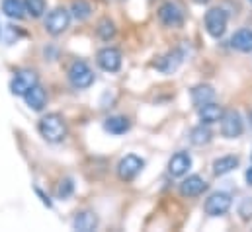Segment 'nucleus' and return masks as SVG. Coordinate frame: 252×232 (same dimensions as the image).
<instances>
[{
    "instance_id": "nucleus-7",
    "label": "nucleus",
    "mask_w": 252,
    "mask_h": 232,
    "mask_svg": "<svg viewBox=\"0 0 252 232\" xmlns=\"http://www.w3.org/2000/svg\"><path fill=\"white\" fill-rule=\"evenodd\" d=\"M231 205H233L231 195L225 193V191H217V193H211V195L205 199L203 209H205V213H207L209 217H221V215L229 213Z\"/></svg>"
},
{
    "instance_id": "nucleus-4",
    "label": "nucleus",
    "mask_w": 252,
    "mask_h": 232,
    "mask_svg": "<svg viewBox=\"0 0 252 232\" xmlns=\"http://www.w3.org/2000/svg\"><path fill=\"white\" fill-rule=\"evenodd\" d=\"M35 84H39V78H37V72L35 70H18L10 82V92L14 96H24L28 90H32Z\"/></svg>"
},
{
    "instance_id": "nucleus-27",
    "label": "nucleus",
    "mask_w": 252,
    "mask_h": 232,
    "mask_svg": "<svg viewBox=\"0 0 252 232\" xmlns=\"http://www.w3.org/2000/svg\"><path fill=\"white\" fill-rule=\"evenodd\" d=\"M239 215H241L243 221H251L252 219V197H247V199L241 201V205H239Z\"/></svg>"
},
{
    "instance_id": "nucleus-21",
    "label": "nucleus",
    "mask_w": 252,
    "mask_h": 232,
    "mask_svg": "<svg viewBox=\"0 0 252 232\" xmlns=\"http://www.w3.org/2000/svg\"><path fill=\"white\" fill-rule=\"evenodd\" d=\"M129 127H131V123H129V119L124 116L108 117V119L104 121V129H106L108 133H112V135H124V133L129 131Z\"/></svg>"
},
{
    "instance_id": "nucleus-2",
    "label": "nucleus",
    "mask_w": 252,
    "mask_h": 232,
    "mask_svg": "<svg viewBox=\"0 0 252 232\" xmlns=\"http://www.w3.org/2000/svg\"><path fill=\"white\" fill-rule=\"evenodd\" d=\"M68 82L76 88V90H84L90 88L94 84V72L92 68L84 62V60H74L68 66Z\"/></svg>"
},
{
    "instance_id": "nucleus-5",
    "label": "nucleus",
    "mask_w": 252,
    "mask_h": 232,
    "mask_svg": "<svg viewBox=\"0 0 252 232\" xmlns=\"http://www.w3.org/2000/svg\"><path fill=\"white\" fill-rule=\"evenodd\" d=\"M70 24V12L66 8H55L45 18V31L49 35H61Z\"/></svg>"
},
{
    "instance_id": "nucleus-24",
    "label": "nucleus",
    "mask_w": 252,
    "mask_h": 232,
    "mask_svg": "<svg viewBox=\"0 0 252 232\" xmlns=\"http://www.w3.org/2000/svg\"><path fill=\"white\" fill-rule=\"evenodd\" d=\"M96 33H98V37H100L102 41H110V39H114V37H116L118 29H116V24H114L110 18H104V20H100V22H98Z\"/></svg>"
},
{
    "instance_id": "nucleus-20",
    "label": "nucleus",
    "mask_w": 252,
    "mask_h": 232,
    "mask_svg": "<svg viewBox=\"0 0 252 232\" xmlns=\"http://www.w3.org/2000/svg\"><path fill=\"white\" fill-rule=\"evenodd\" d=\"M211 139H213V133L209 131V127L205 123H201L189 131V143L193 146H203V145L211 143Z\"/></svg>"
},
{
    "instance_id": "nucleus-17",
    "label": "nucleus",
    "mask_w": 252,
    "mask_h": 232,
    "mask_svg": "<svg viewBox=\"0 0 252 232\" xmlns=\"http://www.w3.org/2000/svg\"><path fill=\"white\" fill-rule=\"evenodd\" d=\"M189 96H191L193 106L199 108V106H203V104L215 100V90H213V86H209V84H197V86L191 88V94H189Z\"/></svg>"
},
{
    "instance_id": "nucleus-16",
    "label": "nucleus",
    "mask_w": 252,
    "mask_h": 232,
    "mask_svg": "<svg viewBox=\"0 0 252 232\" xmlns=\"http://www.w3.org/2000/svg\"><path fill=\"white\" fill-rule=\"evenodd\" d=\"M197 116L201 119V123L213 125V123L221 121V117H223V108L217 106V104H213V102H207V104H203V106L197 108Z\"/></svg>"
},
{
    "instance_id": "nucleus-6",
    "label": "nucleus",
    "mask_w": 252,
    "mask_h": 232,
    "mask_svg": "<svg viewBox=\"0 0 252 232\" xmlns=\"http://www.w3.org/2000/svg\"><path fill=\"white\" fill-rule=\"evenodd\" d=\"M158 20L164 28H182L184 26V12L176 2H164L158 8Z\"/></svg>"
},
{
    "instance_id": "nucleus-28",
    "label": "nucleus",
    "mask_w": 252,
    "mask_h": 232,
    "mask_svg": "<svg viewBox=\"0 0 252 232\" xmlns=\"http://www.w3.org/2000/svg\"><path fill=\"white\" fill-rule=\"evenodd\" d=\"M35 193L39 195V199H41V203H43L45 207H49V209L53 207V201H51V199H49V197H47V195H45V193H43V191H41L39 187H35Z\"/></svg>"
},
{
    "instance_id": "nucleus-13",
    "label": "nucleus",
    "mask_w": 252,
    "mask_h": 232,
    "mask_svg": "<svg viewBox=\"0 0 252 232\" xmlns=\"http://www.w3.org/2000/svg\"><path fill=\"white\" fill-rule=\"evenodd\" d=\"M98 215L92 211H80L72 219V229L78 232H92L98 229Z\"/></svg>"
},
{
    "instance_id": "nucleus-32",
    "label": "nucleus",
    "mask_w": 252,
    "mask_h": 232,
    "mask_svg": "<svg viewBox=\"0 0 252 232\" xmlns=\"http://www.w3.org/2000/svg\"><path fill=\"white\" fill-rule=\"evenodd\" d=\"M249 2H251V4H252V0H249Z\"/></svg>"
},
{
    "instance_id": "nucleus-9",
    "label": "nucleus",
    "mask_w": 252,
    "mask_h": 232,
    "mask_svg": "<svg viewBox=\"0 0 252 232\" xmlns=\"http://www.w3.org/2000/svg\"><path fill=\"white\" fill-rule=\"evenodd\" d=\"M184 58H186V49L182 45V47H178V49H174V51L157 58L155 60V68L158 72H162V74H172V72L178 70V66L184 62Z\"/></svg>"
},
{
    "instance_id": "nucleus-31",
    "label": "nucleus",
    "mask_w": 252,
    "mask_h": 232,
    "mask_svg": "<svg viewBox=\"0 0 252 232\" xmlns=\"http://www.w3.org/2000/svg\"><path fill=\"white\" fill-rule=\"evenodd\" d=\"M251 127H252V114H251Z\"/></svg>"
},
{
    "instance_id": "nucleus-29",
    "label": "nucleus",
    "mask_w": 252,
    "mask_h": 232,
    "mask_svg": "<svg viewBox=\"0 0 252 232\" xmlns=\"http://www.w3.org/2000/svg\"><path fill=\"white\" fill-rule=\"evenodd\" d=\"M247 181H249V185H252V166L247 170Z\"/></svg>"
},
{
    "instance_id": "nucleus-1",
    "label": "nucleus",
    "mask_w": 252,
    "mask_h": 232,
    "mask_svg": "<svg viewBox=\"0 0 252 232\" xmlns=\"http://www.w3.org/2000/svg\"><path fill=\"white\" fill-rule=\"evenodd\" d=\"M37 129H39V135L47 143H53V145L63 143L66 137V121L59 114H47L45 117H41Z\"/></svg>"
},
{
    "instance_id": "nucleus-30",
    "label": "nucleus",
    "mask_w": 252,
    "mask_h": 232,
    "mask_svg": "<svg viewBox=\"0 0 252 232\" xmlns=\"http://www.w3.org/2000/svg\"><path fill=\"white\" fill-rule=\"evenodd\" d=\"M193 2H195V4H207L209 0H193Z\"/></svg>"
},
{
    "instance_id": "nucleus-12",
    "label": "nucleus",
    "mask_w": 252,
    "mask_h": 232,
    "mask_svg": "<svg viewBox=\"0 0 252 232\" xmlns=\"http://www.w3.org/2000/svg\"><path fill=\"white\" fill-rule=\"evenodd\" d=\"M207 189V181L201 175H189L180 183V195L184 197H197Z\"/></svg>"
},
{
    "instance_id": "nucleus-18",
    "label": "nucleus",
    "mask_w": 252,
    "mask_h": 232,
    "mask_svg": "<svg viewBox=\"0 0 252 232\" xmlns=\"http://www.w3.org/2000/svg\"><path fill=\"white\" fill-rule=\"evenodd\" d=\"M231 47L241 51V53H251L252 51V29H239L231 37Z\"/></svg>"
},
{
    "instance_id": "nucleus-19",
    "label": "nucleus",
    "mask_w": 252,
    "mask_h": 232,
    "mask_svg": "<svg viewBox=\"0 0 252 232\" xmlns=\"http://www.w3.org/2000/svg\"><path fill=\"white\" fill-rule=\"evenodd\" d=\"M239 156H235V154H227V156H221V158H217L215 162H213V174L215 175H225L229 174V172H233L237 166H239Z\"/></svg>"
},
{
    "instance_id": "nucleus-10",
    "label": "nucleus",
    "mask_w": 252,
    "mask_h": 232,
    "mask_svg": "<svg viewBox=\"0 0 252 232\" xmlns=\"http://www.w3.org/2000/svg\"><path fill=\"white\" fill-rule=\"evenodd\" d=\"M98 66L106 72H118L122 68V53L116 47H104L96 55Z\"/></svg>"
},
{
    "instance_id": "nucleus-11",
    "label": "nucleus",
    "mask_w": 252,
    "mask_h": 232,
    "mask_svg": "<svg viewBox=\"0 0 252 232\" xmlns=\"http://www.w3.org/2000/svg\"><path fill=\"white\" fill-rule=\"evenodd\" d=\"M143 166H145V162L139 156L127 154L126 158H122L120 164H118V175L124 181H131V179H135L139 175V172L143 170Z\"/></svg>"
},
{
    "instance_id": "nucleus-15",
    "label": "nucleus",
    "mask_w": 252,
    "mask_h": 232,
    "mask_svg": "<svg viewBox=\"0 0 252 232\" xmlns=\"http://www.w3.org/2000/svg\"><path fill=\"white\" fill-rule=\"evenodd\" d=\"M24 100H26V104H28L33 112H41V110L45 108V104H47V92H45L39 84H35L32 90H28V92L24 94Z\"/></svg>"
},
{
    "instance_id": "nucleus-26",
    "label": "nucleus",
    "mask_w": 252,
    "mask_h": 232,
    "mask_svg": "<svg viewBox=\"0 0 252 232\" xmlns=\"http://www.w3.org/2000/svg\"><path fill=\"white\" fill-rule=\"evenodd\" d=\"M72 191H74V183H72V179L70 177H64L59 181V185H57V197L59 199H66V197H70L72 195Z\"/></svg>"
},
{
    "instance_id": "nucleus-3",
    "label": "nucleus",
    "mask_w": 252,
    "mask_h": 232,
    "mask_svg": "<svg viewBox=\"0 0 252 232\" xmlns=\"http://www.w3.org/2000/svg\"><path fill=\"white\" fill-rule=\"evenodd\" d=\"M227 12L223 8H211L205 12V29L211 37L219 39L227 31Z\"/></svg>"
},
{
    "instance_id": "nucleus-25",
    "label": "nucleus",
    "mask_w": 252,
    "mask_h": 232,
    "mask_svg": "<svg viewBox=\"0 0 252 232\" xmlns=\"http://www.w3.org/2000/svg\"><path fill=\"white\" fill-rule=\"evenodd\" d=\"M24 8H26L28 16L41 18L45 12V0H24Z\"/></svg>"
},
{
    "instance_id": "nucleus-8",
    "label": "nucleus",
    "mask_w": 252,
    "mask_h": 232,
    "mask_svg": "<svg viewBox=\"0 0 252 232\" xmlns=\"http://www.w3.org/2000/svg\"><path fill=\"white\" fill-rule=\"evenodd\" d=\"M245 131V123H243V117L239 112L231 110V112H223L221 117V135L225 139H237L241 137Z\"/></svg>"
},
{
    "instance_id": "nucleus-22",
    "label": "nucleus",
    "mask_w": 252,
    "mask_h": 232,
    "mask_svg": "<svg viewBox=\"0 0 252 232\" xmlns=\"http://www.w3.org/2000/svg\"><path fill=\"white\" fill-rule=\"evenodd\" d=\"M2 12L12 20H22L26 16V8L22 0H2Z\"/></svg>"
},
{
    "instance_id": "nucleus-23",
    "label": "nucleus",
    "mask_w": 252,
    "mask_h": 232,
    "mask_svg": "<svg viewBox=\"0 0 252 232\" xmlns=\"http://www.w3.org/2000/svg\"><path fill=\"white\" fill-rule=\"evenodd\" d=\"M92 16V6L86 2V0H74L72 6H70V18L78 20V22H84Z\"/></svg>"
},
{
    "instance_id": "nucleus-14",
    "label": "nucleus",
    "mask_w": 252,
    "mask_h": 232,
    "mask_svg": "<svg viewBox=\"0 0 252 232\" xmlns=\"http://www.w3.org/2000/svg\"><path fill=\"white\" fill-rule=\"evenodd\" d=\"M189 168H191V156L188 152H176L168 162V174L172 177H182L184 174H188Z\"/></svg>"
}]
</instances>
